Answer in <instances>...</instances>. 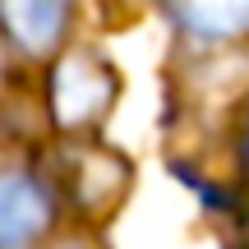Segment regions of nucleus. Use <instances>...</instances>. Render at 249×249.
Instances as JSON below:
<instances>
[{
    "mask_svg": "<svg viewBox=\"0 0 249 249\" xmlns=\"http://www.w3.org/2000/svg\"><path fill=\"white\" fill-rule=\"evenodd\" d=\"M116 74L107 70V60L88 51H74L65 55L60 65L51 70V116L60 129L79 134V129H92L102 116L111 111L116 102Z\"/></svg>",
    "mask_w": 249,
    "mask_h": 249,
    "instance_id": "nucleus-1",
    "label": "nucleus"
},
{
    "mask_svg": "<svg viewBox=\"0 0 249 249\" xmlns=\"http://www.w3.org/2000/svg\"><path fill=\"white\" fill-rule=\"evenodd\" d=\"M70 0H0V23L9 42L28 55H46L65 33Z\"/></svg>",
    "mask_w": 249,
    "mask_h": 249,
    "instance_id": "nucleus-4",
    "label": "nucleus"
},
{
    "mask_svg": "<svg viewBox=\"0 0 249 249\" xmlns=\"http://www.w3.org/2000/svg\"><path fill=\"white\" fill-rule=\"evenodd\" d=\"M180 23L194 37H240L249 33V0H176Z\"/></svg>",
    "mask_w": 249,
    "mask_h": 249,
    "instance_id": "nucleus-5",
    "label": "nucleus"
},
{
    "mask_svg": "<svg viewBox=\"0 0 249 249\" xmlns=\"http://www.w3.org/2000/svg\"><path fill=\"white\" fill-rule=\"evenodd\" d=\"M51 222V194L28 176H0V249H23Z\"/></svg>",
    "mask_w": 249,
    "mask_h": 249,
    "instance_id": "nucleus-3",
    "label": "nucleus"
},
{
    "mask_svg": "<svg viewBox=\"0 0 249 249\" xmlns=\"http://www.w3.org/2000/svg\"><path fill=\"white\" fill-rule=\"evenodd\" d=\"M60 185L70 208H79L83 217H107L129 189V161L102 143L79 139L60 152Z\"/></svg>",
    "mask_w": 249,
    "mask_h": 249,
    "instance_id": "nucleus-2",
    "label": "nucleus"
}]
</instances>
